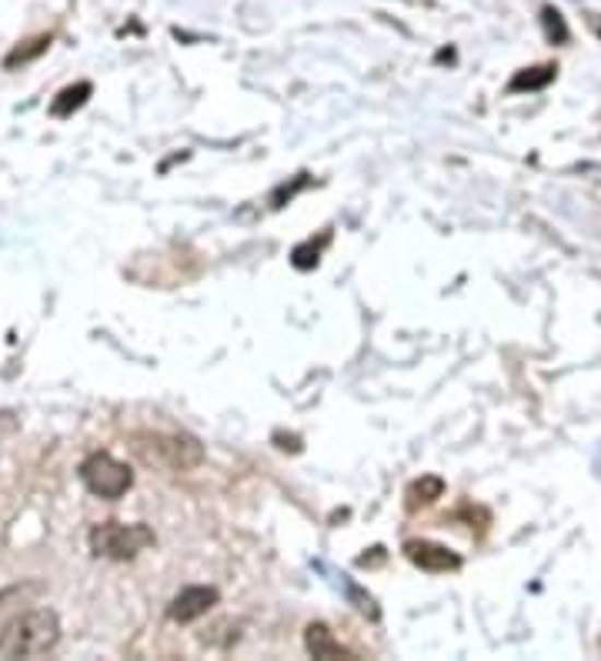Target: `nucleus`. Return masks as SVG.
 <instances>
[{"label": "nucleus", "instance_id": "1", "mask_svg": "<svg viewBox=\"0 0 601 661\" xmlns=\"http://www.w3.org/2000/svg\"><path fill=\"white\" fill-rule=\"evenodd\" d=\"M60 641V618L50 609H31L11 615L0 625V654L4 658H40Z\"/></svg>", "mask_w": 601, "mask_h": 661}, {"label": "nucleus", "instance_id": "2", "mask_svg": "<svg viewBox=\"0 0 601 661\" xmlns=\"http://www.w3.org/2000/svg\"><path fill=\"white\" fill-rule=\"evenodd\" d=\"M134 455L164 471H191L204 461V448L191 435H161V432H138L131 438Z\"/></svg>", "mask_w": 601, "mask_h": 661}, {"label": "nucleus", "instance_id": "3", "mask_svg": "<svg viewBox=\"0 0 601 661\" xmlns=\"http://www.w3.org/2000/svg\"><path fill=\"white\" fill-rule=\"evenodd\" d=\"M151 545H154V531L148 524L104 521L91 531V552L97 558H110V562H131Z\"/></svg>", "mask_w": 601, "mask_h": 661}, {"label": "nucleus", "instance_id": "4", "mask_svg": "<svg viewBox=\"0 0 601 661\" xmlns=\"http://www.w3.org/2000/svg\"><path fill=\"white\" fill-rule=\"evenodd\" d=\"M81 481L91 495L114 501V498H125L131 492L134 474L125 461L110 458L107 451H94L81 461Z\"/></svg>", "mask_w": 601, "mask_h": 661}, {"label": "nucleus", "instance_id": "5", "mask_svg": "<svg viewBox=\"0 0 601 661\" xmlns=\"http://www.w3.org/2000/svg\"><path fill=\"white\" fill-rule=\"evenodd\" d=\"M214 605H217V588H211V585H195V588H185V591H180V594L170 601L167 618H170V622H180V625H188V622H198L201 615H208Z\"/></svg>", "mask_w": 601, "mask_h": 661}, {"label": "nucleus", "instance_id": "6", "mask_svg": "<svg viewBox=\"0 0 601 661\" xmlns=\"http://www.w3.org/2000/svg\"><path fill=\"white\" fill-rule=\"evenodd\" d=\"M404 555L414 568L421 571H432V575H445V571H458L461 568V558L438 545V541H408L404 545Z\"/></svg>", "mask_w": 601, "mask_h": 661}, {"label": "nucleus", "instance_id": "7", "mask_svg": "<svg viewBox=\"0 0 601 661\" xmlns=\"http://www.w3.org/2000/svg\"><path fill=\"white\" fill-rule=\"evenodd\" d=\"M305 645H308V651L315 654V658H321V661H334V658H354V651L351 648H344L331 632H328V625H321V622H315V625H308V632H305Z\"/></svg>", "mask_w": 601, "mask_h": 661}, {"label": "nucleus", "instance_id": "8", "mask_svg": "<svg viewBox=\"0 0 601 661\" xmlns=\"http://www.w3.org/2000/svg\"><path fill=\"white\" fill-rule=\"evenodd\" d=\"M558 78V64H538V68H521L511 81H508V94H531V91H545L552 81Z\"/></svg>", "mask_w": 601, "mask_h": 661}, {"label": "nucleus", "instance_id": "9", "mask_svg": "<svg viewBox=\"0 0 601 661\" xmlns=\"http://www.w3.org/2000/svg\"><path fill=\"white\" fill-rule=\"evenodd\" d=\"M441 495H445V481L435 477V474H425V477H417L414 485H408V508L411 511L414 508H425V505L438 501Z\"/></svg>", "mask_w": 601, "mask_h": 661}, {"label": "nucleus", "instance_id": "10", "mask_svg": "<svg viewBox=\"0 0 601 661\" xmlns=\"http://www.w3.org/2000/svg\"><path fill=\"white\" fill-rule=\"evenodd\" d=\"M91 94H94V87H91L87 81H81V84H74V87H64V91L54 97L50 114H54V117H71L74 110H81V107L87 104Z\"/></svg>", "mask_w": 601, "mask_h": 661}, {"label": "nucleus", "instance_id": "11", "mask_svg": "<svg viewBox=\"0 0 601 661\" xmlns=\"http://www.w3.org/2000/svg\"><path fill=\"white\" fill-rule=\"evenodd\" d=\"M328 240H331V231H325L318 240L311 237V240H305V245H297L294 255H291V264H294L297 271H311V268L321 261V251H325Z\"/></svg>", "mask_w": 601, "mask_h": 661}, {"label": "nucleus", "instance_id": "12", "mask_svg": "<svg viewBox=\"0 0 601 661\" xmlns=\"http://www.w3.org/2000/svg\"><path fill=\"white\" fill-rule=\"evenodd\" d=\"M541 27H545V37L552 40V44H568V24H565V17H562V11H555V8H545L541 11Z\"/></svg>", "mask_w": 601, "mask_h": 661}, {"label": "nucleus", "instance_id": "13", "mask_svg": "<svg viewBox=\"0 0 601 661\" xmlns=\"http://www.w3.org/2000/svg\"><path fill=\"white\" fill-rule=\"evenodd\" d=\"M47 47H50V37H37V40H31V47H17L14 54H8L4 64H8V68L27 64V60H34V57H37V54H44Z\"/></svg>", "mask_w": 601, "mask_h": 661}, {"label": "nucleus", "instance_id": "14", "mask_svg": "<svg viewBox=\"0 0 601 661\" xmlns=\"http://www.w3.org/2000/svg\"><path fill=\"white\" fill-rule=\"evenodd\" d=\"M347 598L354 601V609L361 612V615H368V618H378L381 612H378V605H375V598L372 594H365L357 585H347Z\"/></svg>", "mask_w": 601, "mask_h": 661}, {"label": "nucleus", "instance_id": "15", "mask_svg": "<svg viewBox=\"0 0 601 661\" xmlns=\"http://www.w3.org/2000/svg\"><path fill=\"white\" fill-rule=\"evenodd\" d=\"M305 185H308V174H300V177H297V180H294V185H291V188H287V185H284V188H281V191H278V194H274V208H281V201H284V198H287V201H291V198H294V194H297V191H300V188H305Z\"/></svg>", "mask_w": 601, "mask_h": 661}, {"label": "nucleus", "instance_id": "16", "mask_svg": "<svg viewBox=\"0 0 601 661\" xmlns=\"http://www.w3.org/2000/svg\"><path fill=\"white\" fill-rule=\"evenodd\" d=\"M17 591H21V588H11V591H0V615H4V612H8V601H11V598H14Z\"/></svg>", "mask_w": 601, "mask_h": 661}, {"label": "nucleus", "instance_id": "17", "mask_svg": "<svg viewBox=\"0 0 601 661\" xmlns=\"http://www.w3.org/2000/svg\"><path fill=\"white\" fill-rule=\"evenodd\" d=\"M598 34H601V27H598Z\"/></svg>", "mask_w": 601, "mask_h": 661}]
</instances>
